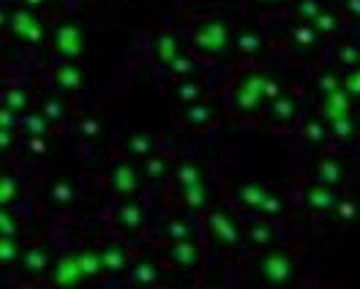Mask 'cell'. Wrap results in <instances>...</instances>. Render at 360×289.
I'll list each match as a JSON object with an SVG mask.
<instances>
[{"mask_svg":"<svg viewBox=\"0 0 360 289\" xmlns=\"http://www.w3.org/2000/svg\"><path fill=\"white\" fill-rule=\"evenodd\" d=\"M268 74H259V72H252V74H243L240 76V82H238V88H235V107L240 109V112H259L262 104L268 101Z\"/></svg>","mask_w":360,"mask_h":289,"instance_id":"obj_1","label":"cell"},{"mask_svg":"<svg viewBox=\"0 0 360 289\" xmlns=\"http://www.w3.org/2000/svg\"><path fill=\"white\" fill-rule=\"evenodd\" d=\"M259 273H262V279H265L268 284H273V287H287V284L295 281V259H292V254L281 251V249H273L270 254L262 256Z\"/></svg>","mask_w":360,"mask_h":289,"instance_id":"obj_2","label":"cell"},{"mask_svg":"<svg viewBox=\"0 0 360 289\" xmlns=\"http://www.w3.org/2000/svg\"><path fill=\"white\" fill-rule=\"evenodd\" d=\"M191 41L205 55H221L227 49V44H229V28L221 19H211V22L197 28V33H194Z\"/></svg>","mask_w":360,"mask_h":289,"instance_id":"obj_3","label":"cell"},{"mask_svg":"<svg viewBox=\"0 0 360 289\" xmlns=\"http://www.w3.org/2000/svg\"><path fill=\"white\" fill-rule=\"evenodd\" d=\"M303 202H306V210H311V213H333V208L338 202V191L327 183H309Z\"/></svg>","mask_w":360,"mask_h":289,"instance_id":"obj_4","label":"cell"},{"mask_svg":"<svg viewBox=\"0 0 360 289\" xmlns=\"http://www.w3.org/2000/svg\"><path fill=\"white\" fill-rule=\"evenodd\" d=\"M208 226H211V232H213V238H216L218 243H224L229 249H235L240 243V226H238V221L229 216L227 210L216 208L208 216Z\"/></svg>","mask_w":360,"mask_h":289,"instance_id":"obj_5","label":"cell"},{"mask_svg":"<svg viewBox=\"0 0 360 289\" xmlns=\"http://www.w3.org/2000/svg\"><path fill=\"white\" fill-rule=\"evenodd\" d=\"M99 259H101V273H109V276H120L126 273L129 267V249L117 240L107 243L101 251H99Z\"/></svg>","mask_w":360,"mask_h":289,"instance_id":"obj_6","label":"cell"},{"mask_svg":"<svg viewBox=\"0 0 360 289\" xmlns=\"http://www.w3.org/2000/svg\"><path fill=\"white\" fill-rule=\"evenodd\" d=\"M109 183H112V188H115L120 197H131V194L137 191V185H140V175H137L134 164L120 161V164H115V167H112V172H109Z\"/></svg>","mask_w":360,"mask_h":289,"instance_id":"obj_7","label":"cell"},{"mask_svg":"<svg viewBox=\"0 0 360 289\" xmlns=\"http://www.w3.org/2000/svg\"><path fill=\"white\" fill-rule=\"evenodd\" d=\"M355 99L344 90V88H338V90H333V93H325L322 96V115L325 120H333V117H341V115H352V104Z\"/></svg>","mask_w":360,"mask_h":289,"instance_id":"obj_8","label":"cell"},{"mask_svg":"<svg viewBox=\"0 0 360 289\" xmlns=\"http://www.w3.org/2000/svg\"><path fill=\"white\" fill-rule=\"evenodd\" d=\"M235 197H238V202L246 208V210H259V205H262V199L268 197V185H262V183H254V181H240L235 185Z\"/></svg>","mask_w":360,"mask_h":289,"instance_id":"obj_9","label":"cell"},{"mask_svg":"<svg viewBox=\"0 0 360 289\" xmlns=\"http://www.w3.org/2000/svg\"><path fill=\"white\" fill-rule=\"evenodd\" d=\"M17 262L22 265V270H25L28 276H41V273L52 265L49 251H47L44 246H31V249H25V251L19 254V259H17Z\"/></svg>","mask_w":360,"mask_h":289,"instance_id":"obj_10","label":"cell"},{"mask_svg":"<svg viewBox=\"0 0 360 289\" xmlns=\"http://www.w3.org/2000/svg\"><path fill=\"white\" fill-rule=\"evenodd\" d=\"M52 279H55V284H63V287H74V284H79V281L85 279V276H82V270H79L76 254L63 256V259H58V262H55Z\"/></svg>","mask_w":360,"mask_h":289,"instance_id":"obj_11","label":"cell"},{"mask_svg":"<svg viewBox=\"0 0 360 289\" xmlns=\"http://www.w3.org/2000/svg\"><path fill=\"white\" fill-rule=\"evenodd\" d=\"M167 259L172 265H178V267H194L199 262V249H197V243L191 238L188 240H175L172 249L167 251Z\"/></svg>","mask_w":360,"mask_h":289,"instance_id":"obj_12","label":"cell"},{"mask_svg":"<svg viewBox=\"0 0 360 289\" xmlns=\"http://www.w3.org/2000/svg\"><path fill=\"white\" fill-rule=\"evenodd\" d=\"M55 47H58V52H60L66 60L79 58V52H82V36H79V31H76L74 25L60 28L58 36H55Z\"/></svg>","mask_w":360,"mask_h":289,"instance_id":"obj_13","label":"cell"},{"mask_svg":"<svg viewBox=\"0 0 360 289\" xmlns=\"http://www.w3.org/2000/svg\"><path fill=\"white\" fill-rule=\"evenodd\" d=\"M270 117L276 120V123H292L295 117H297V99L295 96H289V93H279L276 99H270Z\"/></svg>","mask_w":360,"mask_h":289,"instance_id":"obj_14","label":"cell"},{"mask_svg":"<svg viewBox=\"0 0 360 289\" xmlns=\"http://www.w3.org/2000/svg\"><path fill=\"white\" fill-rule=\"evenodd\" d=\"M314 170H317V181L320 183H327V185H333V188H338V185L344 183V167H341V161L333 158V156H322Z\"/></svg>","mask_w":360,"mask_h":289,"instance_id":"obj_15","label":"cell"},{"mask_svg":"<svg viewBox=\"0 0 360 289\" xmlns=\"http://www.w3.org/2000/svg\"><path fill=\"white\" fill-rule=\"evenodd\" d=\"M117 226L120 229H126V232H137V229H142L145 224V210L140 202H126V205H120L117 208Z\"/></svg>","mask_w":360,"mask_h":289,"instance_id":"obj_16","label":"cell"},{"mask_svg":"<svg viewBox=\"0 0 360 289\" xmlns=\"http://www.w3.org/2000/svg\"><path fill=\"white\" fill-rule=\"evenodd\" d=\"M213 117H216V109L211 107V104H205V101L186 104V109H183V120H186L191 129H205V126L213 123Z\"/></svg>","mask_w":360,"mask_h":289,"instance_id":"obj_17","label":"cell"},{"mask_svg":"<svg viewBox=\"0 0 360 289\" xmlns=\"http://www.w3.org/2000/svg\"><path fill=\"white\" fill-rule=\"evenodd\" d=\"M126 270H129V281H131V284H156V281L161 279L156 262H150V259H137V262H134L131 267H126Z\"/></svg>","mask_w":360,"mask_h":289,"instance_id":"obj_18","label":"cell"},{"mask_svg":"<svg viewBox=\"0 0 360 289\" xmlns=\"http://www.w3.org/2000/svg\"><path fill=\"white\" fill-rule=\"evenodd\" d=\"M52 79H55V85H58V88H63V90H76V88L82 85V72H79V66H76V63L63 60V63L55 69Z\"/></svg>","mask_w":360,"mask_h":289,"instance_id":"obj_19","label":"cell"},{"mask_svg":"<svg viewBox=\"0 0 360 289\" xmlns=\"http://www.w3.org/2000/svg\"><path fill=\"white\" fill-rule=\"evenodd\" d=\"M183 205L188 210H202L208 205V185H205V181L183 185Z\"/></svg>","mask_w":360,"mask_h":289,"instance_id":"obj_20","label":"cell"},{"mask_svg":"<svg viewBox=\"0 0 360 289\" xmlns=\"http://www.w3.org/2000/svg\"><path fill=\"white\" fill-rule=\"evenodd\" d=\"M178 55H180L178 38L170 36V33H164V36L156 38V58H158V63H161V66H170Z\"/></svg>","mask_w":360,"mask_h":289,"instance_id":"obj_21","label":"cell"},{"mask_svg":"<svg viewBox=\"0 0 360 289\" xmlns=\"http://www.w3.org/2000/svg\"><path fill=\"white\" fill-rule=\"evenodd\" d=\"M327 126H330V134H333L336 140H341V142H350V140L355 137V131H358V126H355L352 115L333 117V120H327Z\"/></svg>","mask_w":360,"mask_h":289,"instance_id":"obj_22","label":"cell"},{"mask_svg":"<svg viewBox=\"0 0 360 289\" xmlns=\"http://www.w3.org/2000/svg\"><path fill=\"white\" fill-rule=\"evenodd\" d=\"M175 178H178L180 188L191 185V183H199L202 181V167L197 161H191V158H183L178 164V170H175Z\"/></svg>","mask_w":360,"mask_h":289,"instance_id":"obj_23","label":"cell"},{"mask_svg":"<svg viewBox=\"0 0 360 289\" xmlns=\"http://www.w3.org/2000/svg\"><path fill=\"white\" fill-rule=\"evenodd\" d=\"M202 93H205V88L199 85V82H194V79H183L178 88H175V96H178L180 104H194V101H199L202 99Z\"/></svg>","mask_w":360,"mask_h":289,"instance_id":"obj_24","label":"cell"},{"mask_svg":"<svg viewBox=\"0 0 360 289\" xmlns=\"http://www.w3.org/2000/svg\"><path fill=\"white\" fill-rule=\"evenodd\" d=\"M49 194H52V202H55L58 208H69V205H74V199H76V188H74L69 181L52 183Z\"/></svg>","mask_w":360,"mask_h":289,"instance_id":"obj_25","label":"cell"},{"mask_svg":"<svg viewBox=\"0 0 360 289\" xmlns=\"http://www.w3.org/2000/svg\"><path fill=\"white\" fill-rule=\"evenodd\" d=\"M167 172H170V161L167 158H161V156H145V175L150 178V181H161V178H167Z\"/></svg>","mask_w":360,"mask_h":289,"instance_id":"obj_26","label":"cell"},{"mask_svg":"<svg viewBox=\"0 0 360 289\" xmlns=\"http://www.w3.org/2000/svg\"><path fill=\"white\" fill-rule=\"evenodd\" d=\"M76 262H79V270L85 279H93L101 273V259H99V251H82L76 254Z\"/></svg>","mask_w":360,"mask_h":289,"instance_id":"obj_27","label":"cell"},{"mask_svg":"<svg viewBox=\"0 0 360 289\" xmlns=\"http://www.w3.org/2000/svg\"><path fill=\"white\" fill-rule=\"evenodd\" d=\"M41 115L49 120V123H58L66 117V101L60 96H49L44 104H41Z\"/></svg>","mask_w":360,"mask_h":289,"instance_id":"obj_28","label":"cell"},{"mask_svg":"<svg viewBox=\"0 0 360 289\" xmlns=\"http://www.w3.org/2000/svg\"><path fill=\"white\" fill-rule=\"evenodd\" d=\"M164 235L175 243V240H188V238L194 235V229H191V224H188V221H183V218H172V221H167Z\"/></svg>","mask_w":360,"mask_h":289,"instance_id":"obj_29","label":"cell"},{"mask_svg":"<svg viewBox=\"0 0 360 289\" xmlns=\"http://www.w3.org/2000/svg\"><path fill=\"white\" fill-rule=\"evenodd\" d=\"M19 243H17V238H11V235H0V265H11V262H17L19 259Z\"/></svg>","mask_w":360,"mask_h":289,"instance_id":"obj_30","label":"cell"},{"mask_svg":"<svg viewBox=\"0 0 360 289\" xmlns=\"http://www.w3.org/2000/svg\"><path fill=\"white\" fill-rule=\"evenodd\" d=\"M3 107H8L11 112H25V109L31 107V99H28V93L25 90H19V88H11L6 96H3Z\"/></svg>","mask_w":360,"mask_h":289,"instance_id":"obj_31","label":"cell"},{"mask_svg":"<svg viewBox=\"0 0 360 289\" xmlns=\"http://www.w3.org/2000/svg\"><path fill=\"white\" fill-rule=\"evenodd\" d=\"M256 213H262V216H268V218H281L284 216V202H281V197L273 194V191H268V197L262 199V205H259Z\"/></svg>","mask_w":360,"mask_h":289,"instance_id":"obj_32","label":"cell"},{"mask_svg":"<svg viewBox=\"0 0 360 289\" xmlns=\"http://www.w3.org/2000/svg\"><path fill=\"white\" fill-rule=\"evenodd\" d=\"M129 150H131L134 156L145 158V156H150V153L156 150V142H153L150 134H131V137H129Z\"/></svg>","mask_w":360,"mask_h":289,"instance_id":"obj_33","label":"cell"},{"mask_svg":"<svg viewBox=\"0 0 360 289\" xmlns=\"http://www.w3.org/2000/svg\"><path fill=\"white\" fill-rule=\"evenodd\" d=\"M262 47H265V41H262L259 33H254V31H246V33L238 36V49H240V55H256Z\"/></svg>","mask_w":360,"mask_h":289,"instance_id":"obj_34","label":"cell"},{"mask_svg":"<svg viewBox=\"0 0 360 289\" xmlns=\"http://www.w3.org/2000/svg\"><path fill=\"white\" fill-rule=\"evenodd\" d=\"M292 38H295L297 44H303V47H314L320 33H317V28H314L311 22H300V25L292 28Z\"/></svg>","mask_w":360,"mask_h":289,"instance_id":"obj_35","label":"cell"},{"mask_svg":"<svg viewBox=\"0 0 360 289\" xmlns=\"http://www.w3.org/2000/svg\"><path fill=\"white\" fill-rule=\"evenodd\" d=\"M336 60H338V66H344V69H355V66H360V47L358 44H344V47L336 52Z\"/></svg>","mask_w":360,"mask_h":289,"instance_id":"obj_36","label":"cell"},{"mask_svg":"<svg viewBox=\"0 0 360 289\" xmlns=\"http://www.w3.org/2000/svg\"><path fill=\"white\" fill-rule=\"evenodd\" d=\"M19 194V181L11 175H0V208H6L8 202H14Z\"/></svg>","mask_w":360,"mask_h":289,"instance_id":"obj_37","label":"cell"},{"mask_svg":"<svg viewBox=\"0 0 360 289\" xmlns=\"http://www.w3.org/2000/svg\"><path fill=\"white\" fill-rule=\"evenodd\" d=\"M311 25L317 28L320 36H333V33H338V19H336L333 14H327V11H320V14L311 19Z\"/></svg>","mask_w":360,"mask_h":289,"instance_id":"obj_38","label":"cell"},{"mask_svg":"<svg viewBox=\"0 0 360 289\" xmlns=\"http://www.w3.org/2000/svg\"><path fill=\"white\" fill-rule=\"evenodd\" d=\"M327 134H330V129H327V123H322V120H311V123L303 129L306 142H311V144H322L325 140H327Z\"/></svg>","mask_w":360,"mask_h":289,"instance_id":"obj_39","label":"cell"},{"mask_svg":"<svg viewBox=\"0 0 360 289\" xmlns=\"http://www.w3.org/2000/svg\"><path fill=\"white\" fill-rule=\"evenodd\" d=\"M333 213H336L338 221H355L360 216V205L355 199H338L336 208H333Z\"/></svg>","mask_w":360,"mask_h":289,"instance_id":"obj_40","label":"cell"},{"mask_svg":"<svg viewBox=\"0 0 360 289\" xmlns=\"http://www.w3.org/2000/svg\"><path fill=\"white\" fill-rule=\"evenodd\" d=\"M167 69L175 74V76H180V79H186V76H194V74H197V63H194L188 55H178Z\"/></svg>","mask_w":360,"mask_h":289,"instance_id":"obj_41","label":"cell"},{"mask_svg":"<svg viewBox=\"0 0 360 289\" xmlns=\"http://www.w3.org/2000/svg\"><path fill=\"white\" fill-rule=\"evenodd\" d=\"M249 240H252L254 246H270L273 243V229H270V224H254L252 229H249Z\"/></svg>","mask_w":360,"mask_h":289,"instance_id":"obj_42","label":"cell"},{"mask_svg":"<svg viewBox=\"0 0 360 289\" xmlns=\"http://www.w3.org/2000/svg\"><path fill=\"white\" fill-rule=\"evenodd\" d=\"M49 126H52V123H49L41 112H38V115H28V117H25V129L31 131V137H44V134H49Z\"/></svg>","mask_w":360,"mask_h":289,"instance_id":"obj_43","label":"cell"},{"mask_svg":"<svg viewBox=\"0 0 360 289\" xmlns=\"http://www.w3.org/2000/svg\"><path fill=\"white\" fill-rule=\"evenodd\" d=\"M17 232H19V221L11 216L6 208H0V235H11V238H17Z\"/></svg>","mask_w":360,"mask_h":289,"instance_id":"obj_44","label":"cell"},{"mask_svg":"<svg viewBox=\"0 0 360 289\" xmlns=\"http://www.w3.org/2000/svg\"><path fill=\"white\" fill-rule=\"evenodd\" d=\"M341 88L352 96V99H360V66H355V69H350V74H347V79L341 82Z\"/></svg>","mask_w":360,"mask_h":289,"instance_id":"obj_45","label":"cell"},{"mask_svg":"<svg viewBox=\"0 0 360 289\" xmlns=\"http://www.w3.org/2000/svg\"><path fill=\"white\" fill-rule=\"evenodd\" d=\"M320 11H322V8H320L317 0H300V3H297V17H303V22H311Z\"/></svg>","mask_w":360,"mask_h":289,"instance_id":"obj_46","label":"cell"},{"mask_svg":"<svg viewBox=\"0 0 360 289\" xmlns=\"http://www.w3.org/2000/svg\"><path fill=\"white\" fill-rule=\"evenodd\" d=\"M341 88V79L336 76L333 72H325L322 76H320V90H322V96L325 93H333V90H338Z\"/></svg>","mask_w":360,"mask_h":289,"instance_id":"obj_47","label":"cell"},{"mask_svg":"<svg viewBox=\"0 0 360 289\" xmlns=\"http://www.w3.org/2000/svg\"><path fill=\"white\" fill-rule=\"evenodd\" d=\"M79 131H82V137H99L101 134V123L96 117H85L79 123Z\"/></svg>","mask_w":360,"mask_h":289,"instance_id":"obj_48","label":"cell"},{"mask_svg":"<svg viewBox=\"0 0 360 289\" xmlns=\"http://www.w3.org/2000/svg\"><path fill=\"white\" fill-rule=\"evenodd\" d=\"M17 123V112H11L8 107H0V129H14Z\"/></svg>","mask_w":360,"mask_h":289,"instance_id":"obj_49","label":"cell"},{"mask_svg":"<svg viewBox=\"0 0 360 289\" xmlns=\"http://www.w3.org/2000/svg\"><path fill=\"white\" fill-rule=\"evenodd\" d=\"M14 144V137H11V129H0V150H8Z\"/></svg>","mask_w":360,"mask_h":289,"instance_id":"obj_50","label":"cell"},{"mask_svg":"<svg viewBox=\"0 0 360 289\" xmlns=\"http://www.w3.org/2000/svg\"><path fill=\"white\" fill-rule=\"evenodd\" d=\"M28 144H31V153H47V142L41 137H31Z\"/></svg>","mask_w":360,"mask_h":289,"instance_id":"obj_51","label":"cell"},{"mask_svg":"<svg viewBox=\"0 0 360 289\" xmlns=\"http://www.w3.org/2000/svg\"><path fill=\"white\" fill-rule=\"evenodd\" d=\"M347 11H350L352 17H358L360 19V0H347Z\"/></svg>","mask_w":360,"mask_h":289,"instance_id":"obj_52","label":"cell"},{"mask_svg":"<svg viewBox=\"0 0 360 289\" xmlns=\"http://www.w3.org/2000/svg\"><path fill=\"white\" fill-rule=\"evenodd\" d=\"M262 3H268V6H276V3H281V0H262Z\"/></svg>","mask_w":360,"mask_h":289,"instance_id":"obj_53","label":"cell"}]
</instances>
